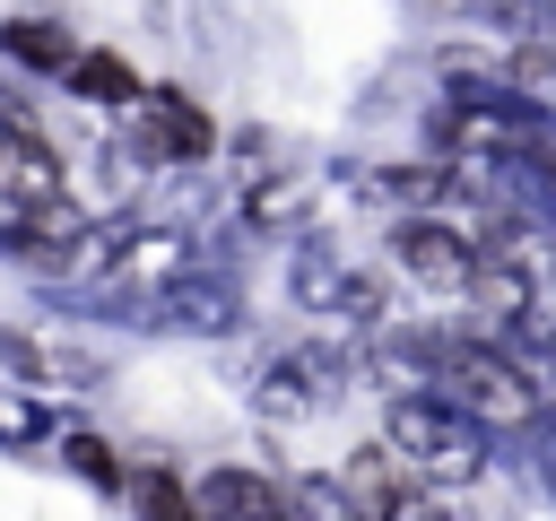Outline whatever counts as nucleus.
<instances>
[{
    "mask_svg": "<svg viewBox=\"0 0 556 521\" xmlns=\"http://www.w3.org/2000/svg\"><path fill=\"white\" fill-rule=\"evenodd\" d=\"M426 356H434V382H443V399H452L460 417H486V425H521V417L539 408L530 373H521L504 347H486V339H443V347H426Z\"/></svg>",
    "mask_w": 556,
    "mask_h": 521,
    "instance_id": "1",
    "label": "nucleus"
},
{
    "mask_svg": "<svg viewBox=\"0 0 556 521\" xmlns=\"http://www.w3.org/2000/svg\"><path fill=\"white\" fill-rule=\"evenodd\" d=\"M382 434H391L382 452H391L408 478H469V469H478V425H469L460 408H443V399H400Z\"/></svg>",
    "mask_w": 556,
    "mask_h": 521,
    "instance_id": "2",
    "label": "nucleus"
},
{
    "mask_svg": "<svg viewBox=\"0 0 556 521\" xmlns=\"http://www.w3.org/2000/svg\"><path fill=\"white\" fill-rule=\"evenodd\" d=\"M0 200L17 208V226H43V217H70V174L52 156V139L17 113H0Z\"/></svg>",
    "mask_w": 556,
    "mask_h": 521,
    "instance_id": "3",
    "label": "nucleus"
},
{
    "mask_svg": "<svg viewBox=\"0 0 556 521\" xmlns=\"http://www.w3.org/2000/svg\"><path fill=\"white\" fill-rule=\"evenodd\" d=\"M339 495H348V512H356V521H408V512L426 504V486H417L382 443H374V452H356V460L339 469Z\"/></svg>",
    "mask_w": 556,
    "mask_h": 521,
    "instance_id": "4",
    "label": "nucleus"
},
{
    "mask_svg": "<svg viewBox=\"0 0 556 521\" xmlns=\"http://www.w3.org/2000/svg\"><path fill=\"white\" fill-rule=\"evenodd\" d=\"M391 260H400L408 278H426V287H452V295L478 287V243L452 234V226H400V234H391Z\"/></svg>",
    "mask_w": 556,
    "mask_h": 521,
    "instance_id": "5",
    "label": "nucleus"
},
{
    "mask_svg": "<svg viewBox=\"0 0 556 521\" xmlns=\"http://www.w3.org/2000/svg\"><path fill=\"white\" fill-rule=\"evenodd\" d=\"M200 521H304L295 495L261 469H208L200 478Z\"/></svg>",
    "mask_w": 556,
    "mask_h": 521,
    "instance_id": "6",
    "label": "nucleus"
},
{
    "mask_svg": "<svg viewBox=\"0 0 556 521\" xmlns=\"http://www.w3.org/2000/svg\"><path fill=\"white\" fill-rule=\"evenodd\" d=\"M148 148H156V156H208V122H200V104L156 96V104H148Z\"/></svg>",
    "mask_w": 556,
    "mask_h": 521,
    "instance_id": "7",
    "label": "nucleus"
},
{
    "mask_svg": "<svg viewBox=\"0 0 556 521\" xmlns=\"http://www.w3.org/2000/svg\"><path fill=\"white\" fill-rule=\"evenodd\" d=\"M0 43H9L17 61H35V69H70V61H78V52H70V35H61V26H43V17H17Z\"/></svg>",
    "mask_w": 556,
    "mask_h": 521,
    "instance_id": "8",
    "label": "nucleus"
},
{
    "mask_svg": "<svg viewBox=\"0 0 556 521\" xmlns=\"http://www.w3.org/2000/svg\"><path fill=\"white\" fill-rule=\"evenodd\" d=\"M70 78H78L87 96H139V69H122L113 52H78V61H70Z\"/></svg>",
    "mask_w": 556,
    "mask_h": 521,
    "instance_id": "9",
    "label": "nucleus"
},
{
    "mask_svg": "<svg viewBox=\"0 0 556 521\" xmlns=\"http://www.w3.org/2000/svg\"><path fill=\"white\" fill-rule=\"evenodd\" d=\"M139 512H148V521H200V512L182 504V486H174V478H156V469L139 478Z\"/></svg>",
    "mask_w": 556,
    "mask_h": 521,
    "instance_id": "10",
    "label": "nucleus"
},
{
    "mask_svg": "<svg viewBox=\"0 0 556 521\" xmlns=\"http://www.w3.org/2000/svg\"><path fill=\"white\" fill-rule=\"evenodd\" d=\"M513 87L556 96V43H521V52H513Z\"/></svg>",
    "mask_w": 556,
    "mask_h": 521,
    "instance_id": "11",
    "label": "nucleus"
}]
</instances>
